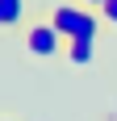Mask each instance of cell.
<instances>
[{"label": "cell", "instance_id": "1", "mask_svg": "<svg viewBox=\"0 0 117 121\" xmlns=\"http://www.w3.org/2000/svg\"><path fill=\"white\" fill-rule=\"evenodd\" d=\"M50 21H54V29L71 42V38H100L105 17H100L96 9H84L80 0H75V4H58V9L50 13Z\"/></svg>", "mask_w": 117, "mask_h": 121}, {"label": "cell", "instance_id": "2", "mask_svg": "<svg viewBox=\"0 0 117 121\" xmlns=\"http://www.w3.org/2000/svg\"><path fill=\"white\" fill-rule=\"evenodd\" d=\"M25 50H29L34 59H58V54L67 50V38L54 29L50 17H42V21L25 25Z\"/></svg>", "mask_w": 117, "mask_h": 121}, {"label": "cell", "instance_id": "3", "mask_svg": "<svg viewBox=\"0 0 117 121\" xmlns=\"http://www.w3.org/2000/svg\"><path fill=\"white\" fill-rule=\"evenodd\" d=\"M63 54H67V63H75V67H88V63L96 59V38H71Z\"/></svg>", "mask_w": 117, "mask_h": 121}, {"label": "cell", "instance_id": "4", "mask_svg": "<svg viewBox=\"0 0 117 121\" xmlns=\"http://www.w3.org/2000/svg\"><path fill=\"white\" fill-rule=\"evenodd\" d=\"M25 17V4L21 0H0V29H17Z\"/></svg>", "mask_w": 117, "mask_h": 121}, {"label": "cell", "instance_id": "5", "mask_svg": "<svg viewBox=\"0 0 117 121\" xmlns=\"http://www.w3.org/2000/svg\"><path fill=\"white\" fill-rule=\"evenodd\" d=\"M100 17H105V25H109V29H117V0H105Z\"/></svg>", "mask_w": 117, "mask_h": 121}, {"label": "cell", "instance_id": "6", "mask_svg": "<svg viewBox=\"0 0 117 121\" xmlns=\"http://www.w3.org/2000/svg\"><path fill=\"white\" fill-rule=\"evenodd\" d=\"M80 4H84V9H96V13L105 9V0H80Z\"/></svg>", "mask_w": 117, "mask_h": 121}, {"label": "cell", "instance_id": "7", "mask_svg": "<svg viewBox=\"0 0 117 121\" xmlns=\"http://www.w3.org/2000/svg\"><path fill=\"white\" fill-rule=\"evenodd\" d=\"M4 121H13V117H4Z\"/></svg>", "mask_w": 117, "mask_h": 121}]
</instances>
